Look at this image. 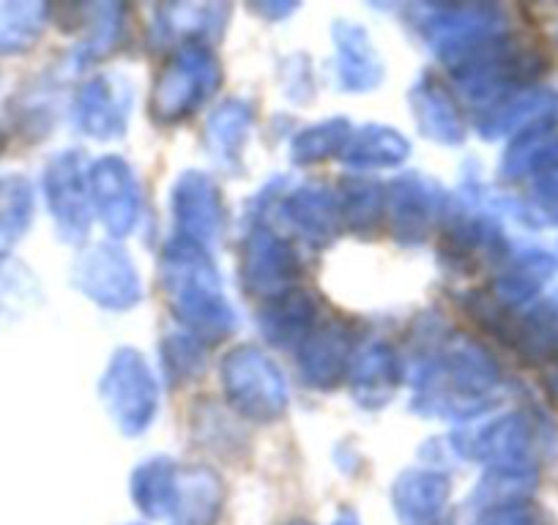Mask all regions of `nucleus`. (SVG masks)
I'll list each match as a JSON object with an SVG mask.
<instances>
[{
	"label": "nucleus",
	"instance_id": "1",
	"mask_svg": "<svg viewBox=\"0 0 558 525\" xmlns=\"http://www.w3.org/2000/svg\"><path fill=\"white\" fill-rule=\"evenodd\" d=\"M413 408L438 419L474 416L496 383V367L465 337L444 342L413 367Z\"/></svg>",
	"mask_w": 558,
	"mask_h": 525
},
{
	"label": "nucleus",
	"instance_id": "2",
	"mask_svg": "<svg viewBox=\"0 0 558 525\" xmlns=\"http://www.w3.org/2000/svg\"><path fill=\"white\" fill-rule=\"evenodd\" d=\"M162 280L173 315L206 342H219L235 329V315L222 293L211 255L175 235L165 246Z\"/></svg>",
	"mask_w": 558,
	"mask_h": 525
},
{
	"label": "nucleus",
	"instance_id": "3",
	"mask_svg": "<svg viewBox=\"0 0 558 525\" xmlns=\"http://www.w3.org/2000/svg\"><path fill=\"white\" fill-rule=\"evenodd\" d=\"M225 394L235 414L252 422H274L288 408V383L282 369L257 347H239L222 362Z\"/></svg>",
	"mask_w": 558,
	"mask_h": 525
},
{
	"label": "nucleus",
	"instance_id": "4",
	"mask_svg": "<svg viewBox=\"0 0 558 525\" xmlns=\"http://www.w3.org/2000/svg\"><path fill=\"white\" fill-rule=\"evenodd\" d=\"M219 61L206 45H181L173 61L162 69L151 94V115L157 123H179L197 110L219 85Z\"/></svg>",
	"mask_w": 558,
	"mask_h": 525
},
{
	"label": "nucleus",
	"instance_id": "5",
	"mask_svg": "<svg viewBox=\"0 0 558 525\" xmlns=\"http://www.w3.org/2000/svg\"><path fill=\"white\" fill-rule=\"evenodd\" d=\"M101 403L123 436H140L154 422L159 403L157 380L134 347H121L101 375Z\"/></svg>",
	"mask_w": 558,
	"mask_h": 525
},
{
	"label": "nucleus",
	"instance_id": "6",
	"mask_svg": "<svg viewBox=\"0 0 558 525\" xmlns=\"http://www.w3.org/2000/svg\"><path fill=\"white\" fill-rule=\"evenodd\" d=\"M74 285L107 309H129L140 302L137 269L118 244H96L74 262Z\"/></svg>",
	"mask_w": 558,
	"mask_h": 525
},
{
	"label": "nucleus",
	"instance_id": "7",
	"mask_svg": "<svg viewBox=\"0 0 558 525\" xmlns=\"http://www.w3.org/2000/svg\"><path fill=\"white\" fill-rule=\"evenodd\" d=\"M302 277V266L288 241L268 228H255L241 246V282L252 296L266 302L293 291Z\"/></svg>",
	"mask_w": 558,
	"mask_h": 525
},
{
	"label": "nucleus",
	"instance_id": "8",
	"mask_svg": "<svg viewBox=\"0 0 558 525\" xmlns=\"http://www.w3.org/2000/svg\"><path fill=\"white\" fill-rule=\"evenodd\" d=\"M90 170H85L83 157L77 151H66L56 157L47 168L45 192L50 211L56 217L58 230L66 241L77 244L88 235L90 228Z\"/></svg>",
	"mask_w": 558,
	"mask_h": 525
},
{
	"label": "nucleus",
	"instance_id": "9",
	"mask_svg": "<svg viewBox=\"0 0 558 525\" xmlns=\"http://www.w3.org/2000/svg\"><path fill=\"white\" fill-rule=\"evenodd\" d=\"M441 203L438 186L418 173L395 179L386 190L384 208L391 235L402 244H425L433 233V224L441 217Z\"/></svg>",
	"mask_w": 558,
	"mask_h": 525
},
{
	"label": "nucleus",
	"instance_id": "10",
	"mask_svg": "<svg viewBox=\"0 0 558 525\" xmlns=\"http://www.w3.org/2000/svg\"><path fill=\"white\" fill-rule=\"evenodd\" d=\"M170 208H173L179 239L208 249L222 233V197L206 173L181 175L170 195Z\"/></svg>",
	"mask_w": 558,
	"mask_h": 525
},
{
	"label": "nucleus",
	"instance_id": "11",
	"mask_svg": "<svg viewBox=\"0 0 558 525\" xmlns=\"http://www.w3.org/2000/svg\"><path fill=\"white\" fill-rule=\"evenodd\" d=\"M90 200L107 233L121 239L132 233L140 213V186L121 157H101L90 168Z\"/></svg>",
	"mask_w": 558,
	"mask_h": 525
},
{
	"label": "nucleus",
	"instance_id": "12",
	"mask_svg": "<svg viewBox=\"0 0 558 525\" xmlns=\"http://www.w3.org/2000/svg\"><path fill=\"white\" fill-rule=\"evenodd\" d=\"M129 105L132 90L123 80L96 77L83 85L74 101V121L85 135L96 141H112L121 137L129 121Z\"/></svg>",
	"mask_w": 558,
	"mask_h": 525
},
{
	"label": "nucleus",
	"instance_id": "13",
	"mask_svg": "<svg viewBox=\"0 0 558 525\" xmlns=\"http://www.w3.org/2000/svg\"><path fill=\"white\" fill-rule=\"evenodd\" d=\"M400 386V364L386 342H369L351 362V391L362 408L378 411L391 403Z\"/></svg>",
	"mask_w": 558,
	"mask_h": 525
},
{
	"label": "nucleus",
	"instance_id": "14",
	"mask_svg": "<svg viewBox=\"0 0 558 525\" xmlns=\"http://www.w3.org/2000/svg\"><path fill=\"white\" fill-rule=\"evenodd\" d=\"M449 479L436 471H408L395 481L391 501L402 525H441Z\"/></svg>",
	"mask_w": 558,
	"mask_h": 525
},
{
	"label": "nucleus",
	"instance_id": "15",
	"mask_svg": "<svg viewBox=\"0 0 558 525\" xmlns=\"http://www.w3.org/2000/svg\"><path fill=\"white\" fill-rule=\"evenodd\" d=\"M299 367L307 383L318 389H335L351 373V340L340 326L315 329L299 345Z\"/></svg>",
	"mask_w": 558,
	"mask_h": 525
},
{
	"label": "nucleus",
	"instance_id": "16",
	"mask_svg": "<svg viewBox=\"0 0 558 525\" xmlns=\"http://www.w3.org/2000/svg\"><path fill=\"white\" fill-rule=\"evenodd\" d=\"M222 501L225 487L211 468H179L170 525H214L222 512Z\"/></svg>",
	"mask_w": 558,
	"mask_h": 525
},
{
	"label": "nucleus",
	"instance_id": "17",
	"mask_svg": "<svg viewBox=\"0 0 558 525\" xmlns=\"http://www.w3.org/2000/svg\"><path fill=\"white\" fill-rule=\"evenodd\" d=\"M282 213L313 246H326L340 235L342 213L337 197L320 186H302L282 200Z\"/></svg>",
	"mask_w": 558,
	"mask_h": 525
},
{
	"label": "nucleus",
	"instance_id": "18",
	"mask_svg": "<svg viewBox=\"0 0 558 525\" xmlns=\"http://www.w3.org/2000/svg\"><path fill=\"white\" fill-rule=\"evenodd\" d=\"M411 110L418 129L430 141L444 143V146H458V143L465 141L463 118H460L452 96L430 74L418 77L416 85L411 88Z\"/></svg>",
	"mask_w": 558,
	"mask_h": 525
},
{
	"label": "nucleus",
	"instance_id": "19",
	"mask_svg": "<svg viewBox=\"0 0 558 525\" xmlns=\"http://www.w3.org/2000/svg\"><path fill=\"white\" fill-rule=\"evenodd\" d=\"M318 309L315 302L302 291L282 293V296L266 302L260 309V329L266 340L277 347H299L315 331Z\"/></svg>",
	"mask_w": 558,
	"mask_h": 525
},
{
	"label": "nucleus",
	"instance_id": "20",
	"mask_svg": "<svg viewBox=\"0 0 558 525\" xmlns=\"http://www.w3.org/2000/svg\"><path fill=\"white\" fill-rule=\"evenodd\" d=\"M335 45H337V66H340V80L345 90H373L384 80V66L369 41L367 30L353 23L335 25Z\"/></svg>",
	"mask_w": 558,
	"mask_h": 525
},
{
	"label": "nucleus",
	"instance_id": "21",
	"mask_svg": "<svg viewBox=\"0 0 558 525\" xmlns=\"http://www.w3.org/2000/svg\"><path fill=\"white\" fill-rule=\"evenodd\" d=\"M408 154H411V146L397 129L369 123L351 132L340 159L353 170H384L405 162Z\"/></svg>",
	"mask_w": 558,
	"mask_h": 525
},
{
	"label": "nucleus",
	"instance_id": "22",
	"mask_svg": "<svg viewBox=\"0 0 558 525\" xmlns=\"http://www.w3.org/2000/svg\"><path fill=\"white\" fill-rule=\"evenodd\" d=\"M179 465L168 457H151L132 474V498L148 517H170L175 501Z\"/></svg>",
	"mask_w": 558,
	"mask_h": 525
},
{
	"label": "nucleus",
	"instance_id": "23",
	"mask_svg": "<svg viewBox=\"0 0 558 525\" xmlns=\"http://www.w3.org/2000/svg\"><path fill=\"white\" fill-rule=\"evenodd\" d=\"M252 126V107L241 99H228L211 112L206 123V146L219 162H233L241 154Z\"/></svg>",
	"mask_w": 558,
	"mask_h": 525
},
{
	"label": "nucleus",
	"instance_id": "24",
	"mask_svg": "<svg viewBox=\"0 0 558 525\" xmlns=\"http://www.w3.org/2000/svg\"><path fill=\"white\" fill-rule=\"evenodd\" d=\"M34 211V192L25 179H0V257L25 233Z\"/></svg>",
	"mask_w": 558,
	"mask_h": 525
},
{
	"label": "nucleus",
	"instance_id": "25",
	"mask_svg": "<svg viewBox=\"0 0 558 525\" xmlns=\"http://www.w3.org/2000/svg\"><path fill=\"white\" fill-rule=\"evenodd\" d=\"M225 14H228L225 7H197V3L168 7L159 12L157 30L162 39H184V45H197L203 34H211L214 25H222Z\"/></svg>",
	"mask_w": 558,
	"mask_h": 525
},
{
	"label": "nucleus",
	"instance_id": "26",
	"mask_svg": "<svg viewBox=\"0 0 558 525\" xmlns=\"http://www.w3.org/2000/svg\"><path fill=\"white\" fill-rule=\"evenodd\" d=\"M351 132L353 129L345 118H331V121L315 123V126L304 129V132H299V135L293 137V162L315 164L335 157V154H342Z\"/></svg>",
	"mask_w": 558,
	"mask_h": 525
},
{
	"label": "nucleus",
	"instance_id": "27",
	"mask_svg": "<svg viewBox=\"0 0 558 525\" xmlns=\"http://www.w3.org/2000/svg\"><path fill=\"white\" fill-rule=\"evenodd\" d=\"M47 7L41 3H0V50H28L41 36Z\"/></svg>",
	"mask_w": 558,
	"mask_h": 525
},
{
	"label": "nucleus",
	"instance_id": "28",
	"mask_svg": "<svg viewBox=\"0 0 558 525\" xmlns=\"http://www.w3.org/2000/svg\"><path fill=\"white\" fill-rule=\"evenodd\" d=\"M384 208L386 190H380L373 181H348V184H342V224H348L356 233H369L384 217Z\"/></svg>",
	"mask_w": 558,
	"mask_h": 525
},
{
	"label": "nucleus",
	"instance_id": "29",
	"mask_svg": "<svg viewBox=\"0 0 558 525\" xmlns=\"http://www.w3.org/2000/svg\"><path fill=\"white\" fill-rule=\"evenodd\" d=\"M123 28V9L118 3H105V7H94V17H90V34L88 39L80 41L77 61H99L107 52L116 47V41L121 39Z\"/></svg>",
	"mask_w": 558,
	"mask_h": 525
},
{
	"label": "nucleus",
	"instance_id": "30",
	"mask_svg": "<svg viewBox=\"0 0 558 525\" xmlns=\"http://www.w3.org/2000/svg\"><path fill=\"white\" fill-rule=\"evenodd\" d=\"M165 364H168V378H190V375H195L197 367H201V353L195 351L192 340L175 337V340H170L168 347H165Z\"/></svg>",
	"mask_w": 558,
	"mask_h": 525
},
{
	"label": "nucleus",
	"instance_id": "31",
	"mask_svg": "<svg viewBox=\"0 0 558 525\" xmlns=\"http://www.w3.org/2000/svg\"><path fill=\"white\" fill-rule=\"evenodd\" d=\"M480 525H529L523 520V514L514 512V509H496V512L485 514L480 520Z\"/></svg>",
	"mask_w": 558,
	"mask_h": 525
},
{
	"label": "nucleus",
	"instance_id": "32",
	"mask_svg": "<svg viewBox=\"0 0 558 525\" xmlns=\"http://www.w3.org/2000/svg\"><path fill=\"white\" fill-rule=\"evenodd\" d=\"M293 9H296L293 3H288V7H277V3H274V7H252V12L268 14V17H286V14H291Z\"/></svg>",
	"mask_w": 558,
	"mask_h": 525
},
{
	"label": "nucleus",
	"instance_id": "33",
	"mask_svg": "<svg viewBox=\"0 0 558 525\" xmlns=\"http://www.w3.org/2000/svg\"><path fill=\"white\" fill-rule=\"evenodd\" d=\"M335 525H359V520H356V514H353V512H342L340 517L335 520Z\"/></svg>",
	"mask_w": 558,
	"mask_h": 525
},
{
	"label": "nucleus",
	"instance_id": "34",
	"mask_svg": "<svg viewBox=\"0 0 558 525\" xmlns=\"http://www.w3.org/2000/svg\"><path fill=\"white\" fill-rule=\"evenodd\" d=\"M0 151H3V135H0Z\"/></svg>",
	"mask_w": 558,
	"mask_h": 525
},
{
	"label": "nucleus",
	"instance_id": "35",
	"mask_svg": "<svg viewBox=\"0 0 558 525\" xmlns=\"http://www.w3.org/2000/svg\"><path fill=\"white\" fill-rule=\"evenodd\" d=\"M288 525H310V523H288Z\"/></svg>",
	"mask_w": 558,
	"mask_h": 525
}]
</instances>
